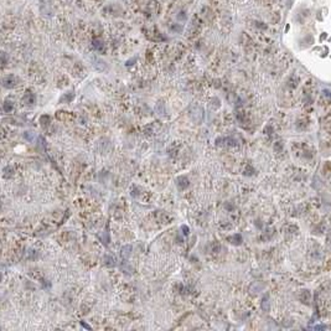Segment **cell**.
<instances>
[{
    "mask_svg": "<svg viewBox=\"0 0 331 331\" xmlns=\"http://www.w3.org/2000/svg\"><path fill=\"white\" fill-rule=\"evenodd\" d=\"M177 186H179V189H181V190H185L187 186H189V179L187 177H185V176H180L177 180Z\"/></svg>",
    "mask_w": 331,
    "mask_h": 331,
    "instance_id": "cell-1",
    "label": "cell"
},
{
    "mask_svg": "<svg viewBox=\"0 0 331 331\" xmlns=\"http://www.w3.org/2000/svg\"><path fill=\"white\" fill-rule=\"evenodd\" d=\"M115 262H117V260H115V258H114L112 254H106V255H104V263H106L107 267H110V268L115 267V265H117Z\"/></svg>",
    "mask_w": 331,
    "mask_h": 331,
    "instance_id": "cell-2",
    "label": "cell"
},
{
    "mask_svg": "<svg viewBox=\"0 0 331 331\" xmlns=\"http://www.w3.org/2000/svg\"><path fill=\"white\" fill-rule=\"evenodd\" d=\"M24 101H25L26 104H34L35 103V96L31 92H26V94L24 97Z\"/></svg>",
    "mask_w": 331,
    "mask_h": 331,
    "instance_id": "cell-3",
    "label": "cell"
},
{
    "mask_svg": "<svg viewBox=\"0 0 331 331\" xmlns=\"http://www.w3.org/2000/svg\"><path fill=\"white\" fill-rule=\"evenodd\" d=\"M131 246H129V244H126V246H124L123 248H122V257L124 258V259H126L129 255H130V252H131Z\"/></svg>",
    "mask_w": 331,
    "mask_h": 331,
    "instance_id": "cell-4",
    "label": "cell"
},
{
    "mask_svg": "<svg viewBox=\"0 0 331 331\" xmlns=\"http://www.w3.org/2000/svg\"><path fill=\"white\" fill-rule=\"evenodd\" d=\"M40 122H41L42 126H46V125L50 124V117H48V115H42L41 119H40Z\"/></svg>",
    "mask_w": 331,
    "mask_h": 331,
    "instance_id": "cell-5",
    "label": "cell"
},
{
    "mask_svg": "<svg viewBox=\"0 0 331 331\" xmlns=\"http://www.w3.org/2000/svg\"><path fill=\"white\" fill-rule=\"evenodd\" d=\"M229 241H234L233 244H241V242H242V237H241L239 234H234L233 237L229 238Z\"/></svg>",
    "mask_w": 331,
    "mask_h": 331,
    "instance_id": "cell-6",
    "label": "cell"
},
{
    "mask_svg": "<svg viewBox=\"0 0 331 331\" xmlns=\"http://www.w3.org/2000/svg\"><path fill=\"white\" fill-rule=\"evenodd\" d=\"M11 110H12V102H5L4 103V112L10 113Z\"/></svg>",
    "mask_w": 331,
    "mask_h": 331,
    "instance_id": "cell-7",
    "label": "cell"
},
{
    "mask_svg": "<svg viewBox=\"0 0 331 331\" xmlns=\"http://www.w3.org/2000/svg\"><path fill=\"white\" fill-rule=\"evenodd\" d=\"M24 138H25L26 140H29V141H32V140H34V134L30 133V131H25V133H24Z\"/></svg>",
    "mask_w": 331,
    "mask_h": 331,
    "instance_id": "cell-8",
    "label": "cell"
},
{
    "mask_svg": "<svg viewBox=\"0 0 331 331\" xmlns=\"http://www.w3.org/2000/svg\"><path fill=\"white\" fill-rule=\"evenodd\" d=\"M181 231H182L184 236H189V233H190V229H189L187 226H181Z\"/></svg>",
    "mask_w": 331,
    "mask_h": 331,
    "instance_id": "cell-9",
    "label": "cell"
},
{
    "mask_svg": "<svg viewBox=\"0 0 331 331\" xmlns=\"http://www.w3.org/2000/svg\"><path fill=\"white\" fill-rule=\"evenodd\" d=\"M72 98H73V93H72L71 96H70V94H66L65 97H62V98H61V102H66V101H71Z\"/></svg>",
    "mask_w": 331,
    "mask_h": 331,
    "instance_id": "cell-10",
    "label": "cell"
}]
</instances>
